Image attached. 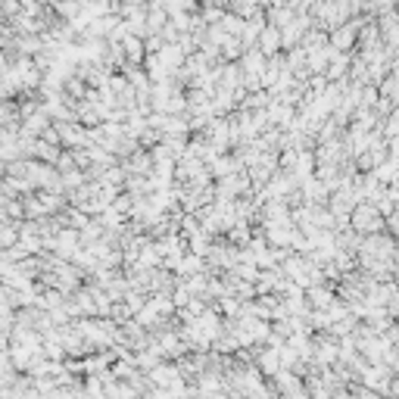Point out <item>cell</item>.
<instances>
[{
	"mask_svg": "<svg viewBox=\"0 0 399 399\" xmlns=\"http://www.w3.org/2000/svg\"><path fill=\"white\" fill-rule=\"evenodd\" d=\"M309 303H312V309H331L334 296L327 287H309Z\"/></svg>",
	"mask_w": 399,
	"mask_h": 399,
	"instance_id": "3957f363",
	"label": "cell"
},
{
	"mask_svg": "<svg viewBox=\"0 0 399 399\" xmlns=\"http://www.w3.org/2000/svg\"><path fill=\"white\" fill-rule=\"evenodd\" d=\"M256 47H259V50L265 53V57H271V53H278L281 47H284V31H281L278 26H271V22H269V26L262 28L259 44H256Z\"/></svg>",
	"mask_w": 399,
	"mask_h": 399,
	"instance_id": "7a4b0ae2",
	"label": "cell"
},
{
	"mask_svg": "<svg viewBox=\"0 0 399 399\" xmlns=\"http://www.w3.org/2000/svg\"><path fill=\"white\" fill-rule=\"evenodd\" d=\"M396 4H399V0H396Z\"/></svg>",
	"mask_w": 399,
	"mask_h": 399,
	"instance_id": "5b68a950",
	"label": "cell"
},
{
	"mask_svg": "<svg viewBox=\"0 0 399 399\" xmlns=\"http://www.w3.org/2000/svg\"><path fill=\"white\" fill-rule=\"evenodd\" d=\"M315 4H318V0H287V6H293L296 13H309Z\"/></svg>",
	"mask_w": 399,
	"mask_h": 399,
	"instance_id": "277c9868",
	"label": "cell"
},
{
	"mask_svg": "<svg viewBox=\"0 0 399 399\" xmlns=\"http://www.w3.org/2000/svg\"><path fill=\"white\" fill-rule=\"evenodd\" d=\"M384 222L387 218H384V213H381L378 203H359V206L353 209V215H349V225H353L356 231H362V234L381 231V225Z\"/></svg>",
	"mask_w": 399,
	"mask_h": 399,
	"instance_id": "6da1fadb",
	"label": "cell"
}]
</instances>
